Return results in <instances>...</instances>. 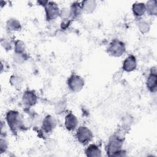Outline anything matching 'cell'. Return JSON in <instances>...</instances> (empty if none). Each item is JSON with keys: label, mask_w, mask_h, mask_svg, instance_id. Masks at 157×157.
<instances>
[{"label": "cell", "mask_w": 157, "mask_h": 157, "mask_svg": "<svg viewBox=\"0 0 157 157\" xmlns=\"http://www.w3.org/2000/svg\"><path fill=\"white\" fill-rule=\"evenodd\" d=\"M67 84L71 91L73 92H78L83 88L85 81L80 76L75 74H73L68 78Z\"/></svg>", "instance_id": "5b68a950"}, {"label": "cell", "mask_w": 157, "mask_h": 157, "mask_svg": "<svg viewBox=\"0 0 157 157\" xmlns=\"http://www.w3.org/2000/svg\"><path fill=\"white\" fill-rule=\"evenodd\" d=\"M78 124V120L77 117L72 113H69L65 117L64 125L67 130L71 131L74 130Z\"/></svg>", "instance_id": "9c48e42d"}, {"label": "cell", "mask_w": 157, "mask_h": 157, "mask_svg": "<svg viewBox=\"0 0 157 157\" xmlns=\"http://www.w3.org/2000/svg\"><path fill=\"white\" fill-rule=\"evenodd\" d=\"M25 50V44L21 40H17L15 44V52L16 53H23Z\"/></svg>", "instance_id": "d6986e66"}, {"label": "cell", "mask_w": 157, "mask_h": 157, "mask_svg": "<svg viewBox=\"0 0 157 157\" xmlns=\"http://www.w3.org/2000/svg\"><path fill=\"white\" fill-rule=\"evenodd\" d=\"M123 138L124 137L123 136L117 134L110 137L106 146V151L107 155L110 156H120L124 155L122 153L123 150H121L123 144Z\"/></svg>", "instance_id": "6da1fadb"}, {"label": "cell", "mask_w": 157, "mask_h": 157, "mask_svg": "<svg viewBox=\"0 0 157 157\" xmlns=\"http://www.w3.org/2000/svg\"><path fill=\"white\" fill-rule=\"evenodd\" d=\"M44 7L46 18L47 20H55L60 15L59 9L55 2L48 1Z\"/></svg>", "instance_id": "8992f818"}, {"label": "cell", "mask_w": 157, "mask_h": 157, "mask_svg": "<svg viewBox=\"0 0 157 157\" xmlns=\"http://www.w3.org/2000/svg\"><path fill=\"white\" fill-rule=\"evenodd\" d=\"M145 5L147 12L150 15H156L157 12V2L156 1H148Z\"/></svg>", "instance_id": "2e32d148"}, {"label": "cell", "mask_w": 157, "mask_h": 157, "mask_svg": "<svg viewBox=\"0 0 157 157\" xmlns=\"http://www.w3.org/2000/svg\"><path fill=\"white\" fill-rule=\"evenodd\" d=\"M56 126V121L55 118L51 116L48 115L44 118L42 121V128L47 133L51 132Z\"/></svg>", "instance_id": "52a82bcc"}, {"label": "cell", "mask_w": 157, "mask_h": 157, "mask_svg": "<svg viewBox=\"0 0 157 157\" xmlns=\"http://www.w3.org/2000/svg\"><path fill=\"white\" fill-rule=\"evenodd\" d=\"M125 50L126 47L124 44L118 39H113L112 40L107 48V53L114 57L121 56L125 52Z\"/></svg>", "instance_id": "3957f363"}, {"label": "cell", "mask_w": 157, "mask_h": 157, "mask_svg": "<svg viewBox=\"0 0 157 157\" xmlns=\"http://www.w3.org/2000/svg\"><path fill=\"white\" fill-rule=\"evenodd\" d=\"M10 83L15 87L20 88L22 85V80L20 77L13 75L10 78Z\"/></svg>", "instance_id": "ac0fdd59"}, {"label": "cell", "mask_w": 157, "mask_h": 157, "mask_svg": "<svg viewBox=\"0 0 157 157\" xmlns=\"http://www.w3.org/2000/svg\"><path fill=\"white\" fill-rule=\"evenodd\" d=\"M7 124L13 132H17L22 126V120L19 113L15 110L9 111L6 114Z\"/></svg>", "instance_id": "7a4b0ae2"}, {"label": "cell", "mask_w": 157, "mask_h": 157, "mask_svg": "<svg viewBox=\"0 0 157 157\" xmlns=\"http://www.w3.org/2000/svg\"><path fill=\"white\" fill-rule=\"evenodd\" d=\"M69 10V17H71L72 19H75L78 18L83 12L82 6L80 3L75 2H74Z\"/></svg>", "instance_id": "7c38bea8"}, {"label": "cell", "mask_w": 157, "mask_h": 157, "mask_svg": "<svg viewBox=\"0 0 157 157\" xmlns=\"http://www.w3.org/2000/svg\"><path fill=\"white\" fill-rule=\"evenodd\" d=\"M132 10L133 14L137 17H141L144 15L146 12L145 5L142 2H136L134 3L132 6Z\"/></svg>", "instance_id": "5bb4252c"}, {"label": "cell", "mask_w": 157, "mask_h": 157, "mask_svg": "<svg viewBox=\"0 0 157 157\" xmlns=\"http://www.w3.org/2000/svg\"><path fill=\"white\" fill-rule=\"evenodd\" d=\"M82 8L83 12L90 13H92L96 7V2L93 0H85L82 1Z\"/></svg>", "instance_id": "4fadbf2b"}, {"label": "cell", "mask_w": 157, "mask_h": 157, "mask_svg": "<svg viewBox=\"0 0 157 157\" xmlns=\"http://www.w3.org/2000/svg\"><path fill=\"white\" fill-rule=\"evenodd\" d=\"M7 26L9 30L16 31L18 30L21 28L20 23L16 19L11 18L7 21Z\"/></svg>", "instance_id": "e0dca14e"}, {"label": "cell", "mask_w": 157, "mask_h": 157, "mask_svg": "<svg viewBox=\"0 0 157 157\" xmlns=\"http://www.w3.org/2000/svg\"><path fill=\"white\" fill-rule=\"evenodd\" d=\"M157 75H156V69L154 71L151 72L150 74L148 75L147 80V87L150 91L152 93L156 92L157 90Z\"/></svg>", "instance_id": "30bf717a"}, {"label": "cell", "mask_w": 157, "mask_h": 157, "mask_svg": "<svg viewBox=\"0 0 157 157\" xmlns=\"http://www.w3.org/2000/svg\"><path fill=\"white\" fill-rule=\"evenodd\" d=\"M22 101L25 105L31 107L36 104L37 102V96L33 91L28 90L24 92Z\"/></svg>", "instance_id": "ba28073f"}, {"label": "cell", "mask_w": 157, "mask_h": 157, "mask_svg": "<svg viewBox=\"0 0 157 157\" xmlns=\"http://www.w3.org/2000/svg\"><path fill=\"white\" fill-rule=\"evenodd\" d=\"M139 29L142 33H146L150 29L149 25L145 21H142L139 23Z\"/></svg>", "instance_id": "ffe728a7"}, {"label": "cell", "mask_w": 157, "mask_h": 157, "mask_svg": "<svg viewBox=\"0 0 157 157\" xmlns=\"http://www.w3.org/2000/svg\"><path fill=\"white\" fill-rule=\"evenodd\" d=\"M14 61H15L17 63H21L22 62L25 61L26 59V55H25L24 53H16L14 55Z\"/></svg>", "instance_id": "44dd1931"}, {"label": "cell", "mask_w": 157, "mask_h": 157, "mask_svg": "<svg viewBox=\"0 0 157 157\" xmlns=\"http://www.w3.org/2000/svg\"><path fill=\"white\" fill-rule=\"evenodd\" d=\"M137 66V61L134 55H129L127 57L123 63V69L126 72L134 71Z\"/></svg>", "instance_id": "8fae6325"}, {"label": "cell", "mask_w": 157, "mask_h": 157, "mask_svg": "<svg viewBox=\"0 0 157 157\" xmlns=\"http://www.w3.org/2000/svg\"><path fill=\"white\" fill-rule=\"evenodd\" d=\"M75 137L78 142L82 145L88 144L93 139V135L91 131L86 126H80L77 129Z\"/></svg>", "instance_id": "277c9868"}, {"label": "cell", "mask_w": 157, "mask_h": 157, "mask_svg": "<svg viewBox=\"0 0 157 157\" xmlns=\"http://www.w3.org/2000/svg\"><path fill=\"white\" fill-rule=\"evenodd\" d=\"M0 150L1 153H3L7 148V143L6 140L1 139L0 140Z\"/></svg>", "instance_id": "7402d4cb"}, {"label": "cell", "mask_w": 157, "mask_h": 157, "mask_svg": "<svg viewBox=\"0 0 157 157\" xmlns=\"http://www.w3.org/2000/svg\"><path fill=\"white\" fill-rule=\"evenodd\" d=\"M85 154L87 156H101V151L99 148L94 145L91 144L86 149H85Z\"/></svg>", "instance_id": "9a60e30c"}]
</instances>
